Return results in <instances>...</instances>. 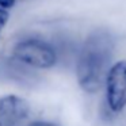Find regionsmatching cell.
<instances>
[{"instance_id":"obj_7","label":"cell","mask_w":126,"mask_h":126,"mask_svg":"<svg viewBox=\"0 0 126 126\" xmlns=\"http://www.w3.org/2000/svg\"><path fill=\"white\" fill-rule=\"evenodd\" d=\"M15 3H16V0H0V7L4 8V10H7V8L14 7Z\"/></svg>"},{"instance_id":"obj_2","label":"cell","mask_w":126,"mask_h":126,"mask_svg":"<svg viewBox=\"0 0 126 126\" xmlns=\"http://www.w3.org/2000/svg\"><path fill=\"white\" fill-rule=\"evenodd\" d=\"M12 57L31 68L50 69L57 64V50L44 39L26 38L14 46Z\"/></svg>"},{"instance_id":"obj_3","label":"cell","mask_w":126,"mask_h":126,"mask_svg":"<svg viewBox=\"0 0 126 126\" xmlns=\"http://www.w3.org/2000/svg\"><path fill=\"white\" fill-rule=\"evenodd\" d=\"M104 87L109 109L112 112H121L126 107V60L110 66Z\"/></svg>"},{"instance_id":"obj_1","label":"cell","mask_w":126,"mask_h":126,"mask_svg":"<svg viewBox=\"0 0 126 126\" xmlns=\"http://www.w3.org/2000/svg\"><path fill=\"white\" fill-rule=\"evenodd\" d=\"M112 49V41L102 31L91 34L84 42L76 63L77 81L84 92L95 94L104 85Z\"/></svg>"},{"instance_id":"obj_6","label":"cell","mask_w":126,"mask_h":126,"mask_svg":"<svg viewBox=\"0 0 126 126\" xmlns=\"http://www.w3.org/2000/svg\"><path fill=\"white\" fill-rule=\"evenodd\" d=\"M27 126H60V125L49 122V121H34V122H31L30 125H27Z\"/></svg>"},{"instance_id":"obj_4","label":"cell","mask_w":126,"mask_h":126,"mask_svg":"<svg viewBox=\"0 0 126 126\" xmlns=\"http://www.w3.org/2000/svg\"><path fill=\"white\" fill-rule=\"evenodd\" d=\"M29 114L30 104L22 96H0V126H20Z\"/></svg>"},{"instance_id":"obj_5","label":"cell","mask_w":126,"mask_h":126,"mask_svg":"<svg viewBox=\"0 0 126 126\" xmlns=\"http://www.w3.org/2000/svg\"><path fill=\"white\" fill-rule=\"evenodd\" d=\"M8 19H10V12L7 11V10L0 7V31H1V29L7 25Z\"/></svg>"}]
</instances>
